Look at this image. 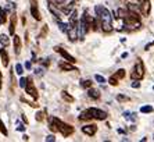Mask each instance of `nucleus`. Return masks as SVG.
Listing matches in <instances>:
<instances>
[{
	"label": "nucleus",
	"instance_id": "1",
	"mask_svg": "<svg viewBox=\"0 0 154 142\" xmlns=\"http://www.w3.org/2000/svg\"><path fill=\"white\" fill-rule=\"evenodd\" d=\"M97 18L100 20V27L104 32H110L112 29V15L104 6H96L94 7Z\"/></svg>",
	"mask_w": 154,
	"mask_h": 142
},
{
	"label": "nucleus",
	"instance_id": "2",
	"mask_svg": "<svg viewBox=\"0 0 154 142\" xmlns=\"http://www.w3.org/2000/svg\"><path fill=\"white\" fill-rule=\"evenodd\" d=\"M50 121H53V123L56 124V127H57V131H60L61 134L64 135V137H69V135L74 132V127H72V125H69V124L64 123V121L58 120V118H56V117H51Z\"/></svg>",
	"mask_w": 154,
	"mask_h": 142
},
{
	"label": "nucleus",
	"instance_id": "3",
	"mask_svg": "<svg viewBox=\"0 0 154 142\" xmlns=\"http://www.w3.org/2000/svg\"><path fill=\"white\" fill-rule=\"evenodd\" d=\"M143 77H144V64L140 58H137V62H136L135 67H133V71H132V78L133 80L140 81Z\"/></svg>",
	"mask_w": 154,
	"mask_h": 142
},
{
	"label": "nucleus",
	"instance_id": "4",
	"mask_svg": "<svg viewBox=\"0 0 154 142\" xmlns=\"http://www.w3.org/2000/svg\"><path fill=\"white\" fill-rule=\"evenodd\" d=\"M88 112L90 113V116H92V118H96V120H106L107 118V113L106 112H103V110L97 109V107H90V109H88Z\"/></svg>",
	"mask_w": 154,
	"mask_h": 142
},
{
	"label": "nucleus",
	"instance_id": "5",
	"mask_svg": "<svg viewBox=\"0 0 154 142\" xmlns=\"http://www.w3.org/2000/svg\"><path fill=\"white\" fill-rule=\"evenodd\" d=\"M25 92L29 95V96H32L33 99H38L39 98V93H38V91H36V88H35V85H33V82H32V80L31 78H28V81H26V85H25Z\"/></svg>",
	"mask_w": 154,
	"mask_h": 142
},
{
	"label": "nucleus",
	"instance_id": "6",
	"mask_svg": "<svg viewBox=\"0 0 154 142\" xmlns=\"http://www.w3.org/2000/svg\"><path fill=\"white\" fill-rule=\"evenodd\" d=\"M54 50L57 52V53H60V55L63 56V57H64L65 60H67V62L72 63V64H74V63L76 62V60H75V57H74V56H71V55H69V53H68V52H67V50H64L63 47H60V46H56V47H54Z\"/></svg>",
	"mask_w": 154,
	"mask_h": 142
},
{
	"label": "nucleus",
	"instance_id": "7",
	"mask_svg": "<svg viewBox=\"0 0 154 142\" xmlns=\"http://www.w3.org/2000/svg\"><path fill=\"white\" fill-rule=\"evenodd\" d=\"M31 15H32L36 21H40V20H42L40 13H39V8H38V3H36V0H31Z\"/></svg>",
	"mask_w": 154,
	"mask_h": 142
},
{
	"label": "nucleus",
	"instance_id": "8",
	"mask_svg": "<svg viewBox=\"0 0 154 142\" xmlns=\"http://www.w3.org/2000/svg\"><path fill=\"white\" fill-rule=\"evenodd\" d=\"M82 132L86 135H89V137H93L97 132V125L96 124H86V125L82 127Z\"/></svg>",
	"mask_w": 154,
	"mask_h": 142
},
{
	"label": "nucleus",
	"instance_id": "9",
	"mask_svg": "<svg viewBox=\"0 0 154 142\" xmlns=\"http://www.w3.org/2000/svg\"><path fill=\"white\" fill-rule=\"evenodd\" d=\"M47 2V7H49V10H50V13L54 15V18L56 20H60L61 18V11L58 10V7H56L53 3H51V0H46Z\"/></svg>",
	"mask_w": 154,
	"mask_h": 142
},
{
	"label": "nucleus",
	"instance_id": "10",
	"mask_svg": "<svg viewBox=\"0 0 154 142\" xmlns=\"http://www.w3.org/2000/svg\"><path fill=\"white\" fill-rule=\"evenodd\" d=\"M139 8H140V11H142L143 15H149L150 14V10H151L150 0H143V2L139 4Z\"/></svg>",
	"mask_w": 154,
	"mask_h": 142
},
{
	"label": "nucleus",
	"instance_id": "11",
	"mask_svg": "<svg viewBox=\"0 0 154 142\" xmlns=\"http://www.w3.org/2000/svg\"><path fill=\"white\" fill-rule=\"evenodd\" d=\"M0 57H2V62H3L4 67H8V63H10V57H8V53L6 52V49H0Z\"/></svg>",
	"mask_w": 154,
	"mask_h": 142
},
{
	"label": "nucleus",
	"instance_id": "12",
	"mask_svg": "<svg viewBox=\"0 0 154 142\" xmlns=\"http://www.w3.org/2000/svg\"><path fill=\"white\" fill-rule=\"evenodd\" d=\"M14 36V52H15V55H20L21 53V38L18 36V35H13Z\"/></svg>",
	"mask_w": 154,
	"mask_h": 142
},
{
	"label": "nucleus",
	"instance_id": "13",
	"mask_svg": "<svg viewBox=\"0 0 154 142\" xmlns=\"http://www.w3.org/2000/svg\"><path fill=\"white\" fill-rule=\"evenodd\" d=\"M58 67H60L61 70H64V71H76V67H74L72 63H69V62H67V63L61 62L60 64H58Z\"/></svg>",
	"mask_w": 154,
	"mask_h": 142
},
{
	"label": "nucleus",
	"instance_id": "14",
	"mask_svg": "<svg viewBox=\"0 0 154 142\" xmlns=\"http://www.w3.org/2000/svg\"><path fill=\"white\" fill-rule=\"evenodd\" d=\"M88 95H89V98H92V99H99L100 98V91L90 87V88H88Z\"/></svg>",
	"mask_w": 154,
	"mask_h": 142
},
{
	"label": "nucleus",
	"instance_id": "15",
	"mask_svg": "<svg viewBox=\"0 0 154 142\" xmlns=\"http://www.w3.org/2000/svg\"><path fill=\"white\" fill-rule=\"evenodd\" d=\"M15 22H17V17H15V14L14 15H11V20H10V35H14V32H15Z\"/></svg>",
	"mask_w": 154,
	"mask_h": 142
},
{
	"label": "nucleus",
	"instance_id": "16",
	"mask_svg": "<svg viewBox=\"0 0 154 142\" xmlns=\"http://www.w3.org/2000/svg\"><path fill=\"white\" fill-rule=\"evenodd\" d=\"M61 98L64 99L65 102H68V103H72V102H74V100H75V99L72 98V96L68 93V92H65V91H63V92H61Z\"/></svg>",
	"mask_w": 154,
	"mask_h": 142
},
{
	"label": "nucleus",
	"instance_id": "17",
	"mask_svg": "<svg viewBox=\"0 0 154 142\" xmlns=\"http://www.w3.org/2000/svg\"><path fill=\"white\" fill-rule=\"evenodd\" d=\"M0 43H2V46H3V47H6V46H8V45H10V39H8L7 35H4V33H2V35H0Z\"/></svg>",
	"mask_w": 154,
	"mask_h": 142
},
{
	"label": "nucleus",
	"instance_id": "18",
	"mask_svg": "<svg viewBox=\"0 0 154 142\" xmlns=\"http://www.w3.org/2000/svg\"><path fill=\"white\" fill-rule=\"evenodd\" d=\"M57 24H58V27H60V29L63 31V32H65L67 33V31L69 29V25L68 24H65V22H63V21H60V20H57Z\"/></svg>",
	"mask_w": 154,
	"mask_h": 142
},
{
	"label": "nucleus",
	"instance_id": "19",
	"mask_svg": "<svg viewBox=\"0 0 154 142\" xmlns=\"http://www.w3.org/2000/svg\"><path fill=\"white\" fill-rule=\"evenodd\" d=\"M125 75H126V73H125V70H124V68H119L118 71L114 74V77H115V78H118V80H122V78H125Z\"/></svg>",
	"mask_w": 154,
	"mask_h": 142
},
{
	"label": "nucleus",
	"instance_id": "20",
	"mask_svg": "<svg viewBox=\"0 0 154 142\" xmlns=\"http://www.w3.org/2000/svg\"><path fill=\"white\" fill-rule=\"evenodd\" d=\"M79 120H92V116H90V113L86 110V112H83V113L79 116Z\"/></svg>",
	"mask_w": 154,
	"mask_h": 142
},
{
	"label": "nucleus",
	"instance_id": "21",
	"mask_svg": "<svg viewBox=\"0 0 154 142\" xmlns=\"http://www.w3.org/2000/svg\"><path fill=\"white\" fill-rule=\"evenodd\" d=\"M151 112H153L151 106H142L140 107V113H151Z\"/></svg>",
	"mask_w": 154,
	"mask_h": 142
},
{
	"label": "nucleus",
	"instance_id": "22",
	"mask_svg": "<svg viewBox=\"0 0 154 142\" xmlns=\"http://www.w3.org/2000/svg\"><path fill=\"white\" fill-rule=\"evenodd\" d=\"M81 87H82V88H86V89H88V88L92 87V81H90V80H83V81H81Z\"/></svg>",
	"mask_w": 154,
	"mask_h": 142
},
{
	"label": "nucleus",
	"instance_id": "23",
	"mask_svg": "<svg viewBox=\"0 0 154 142\" xmlns=\"http://www.w3.org/2000/svg\"><path fill=\"white\" fill-rule=\"evenodd\" d=\"M94 80H96L99 84H106V78H104L103 75H100V74H96V75H94Z\"/></svg>",
	"mask_w": 154,
	"mask_h": 142
},
{
	"label": "nucleus",
	"instance_id": "24",
	"mask_svg": "<svg viewBox=\"0 0 154 142\" xmlns=\"http://www.w3.org/2000/svg\"><path fill=\"white\" fill-rule=\"evenodd\" d=\"M117 100H118V102H121V103H124V102H128L129 100V98L128 96H125V95H117Z\"/></svg>",
	"mask_w": 154,
	"mask_h": 142
},
{
	"label": "nucleus",
	"instance_id": "25",
	"mask_svg": "<svg viewBox=\"0 0 154 142\" xmlns=\"http://www.w3.org/2000/svg\"><path fill=\"white\" fill-rule=\"evenodd\" d=\"M15 73H17L18 75H22V74H24V67H22L20 63L15 64Z\"/></svg>",
	"mask_w": 154,
	"mask_h": 142
},
{
	"label": "nucleus",
	"instance_id": "26",
	"mask_svg": "<svg viewBox=\"0 0 154 142\" xmlns=\"http://www.w3.org/2000/svg\"><path fill=\"white\" fill-rule=\"evenodd\" d=\"M0 18H2V21H3V24L6 21H7V13H6V11L3 10V8L0 7Z\"/></svg>",
	"mask_w": 154,
	"mask_h": 142
},
{
	"label": "nucleus",
	"instance_id": "27",
	"mask_svg": "<svg viewBox=\"0 0 154 142\" xmlns=\"http://www.w3.org/2000/svg\"><path fill=\"white\" fill-rule=\"evenodd\" d=\"M108 84L112 85V87H117V85H118V78H115L114 75L110 77V80H108Z\"/></svg>",
	"mask_w": 154,
	"mask_h": 142
},
{
	"label": "nucleus",
	"instance_id": "28",
	"mask_svg": "<svg viewBox=\"0 0 154 142\" xmlns=\"http://www.w3.org/2000/svg\"><path fill=\"white\" fill-rule=\"evenodd\" d=\"M0 132L3 135H8V131H7V128H6V125L3 124V121L0 120Z\"/></svg>",
	"mask_w": 154,
	"mask_h": 142
},
{
	"label": "nucleus",
	"instance_id": "29",
	"mask_svg": "<svg viewBox=\"0 0 154 142\" xmlns=\"http://www.w3.org/2000/svg\"><path fill=\"white\" fill-rule=\"evenodd\" d=\"M35 117H36V121H43V118H45V112H38Z\"/></svg>",
	"mask_w": 154,
	"mask_h": 142
},
{
	"label": "nucleus",
	"instance_id": "30",
	"mask_svg": "<svg viewBox=\"0 0 154 142\" xmlns=\"http://www.w3.org/2000/svg\"><path fill=\"white\" fill-rule=\"evenodd\" d=\"M26 81H28V78H24V77H22L21 80H20V87H21V88H25Z\"/></svg>",
	"mask_w": 154,
	"mask_h": 142
},
{
	"label": "nucleus",
	"instance_id": "31",
	"mask_svg": "<svg viewBox=\"0 0 154 142\" xmlns=\"http://www.w3.org/2000/svg\"><path fill=\"white\" fill-rule=\"evenodd\" d=\"M47 31H49V28H47V25H45L43 27V31L40 32V38H45V35L47 33Z\"/></svg>",
	"mask_w": 154,
	"mask_h": 142
},
{
	"label": "nucleus",
	"instance_id": "32",
	"mask_svg": "<svg viewBox=\"0 0 154 142\" xmlns=\"http://www.w3.org/2000/svg\"><path fill=\"white\" fill-rule=\"evenodd\" d=\"M140 87V82L137 80H133V82H132V88H139Z\"/></svg>",
	"mask_w": 154,
	"mask_h": 142
},
{
	"label": "nucleus",
	"instance_id": "33",
	"mask_svg": "<svg viewBox=\"0 0 154 142\" xmlns=\"http://www.w3.org/2000/svg\"><path fill=\"white\" fill-rule=\"evenodd\" d=\"M46 141L47 142H54L56 141V137H54V135H49V137L46 138Z\"/></svg>",
	"mask_w": 154,
	"mask_h": 142
},
{
	"label": "nucleus",
	"instance_id": "34",
	"mask_svg": "<svg viewBox=\"0 0 154 142\" xmlns=\"http://www.w3.org/2000/svg\"><path fill=\"white\" fill-rule=\"evenodd\" d=\"M17 131H21V132H24V131H25V127H24L22 124H18V127H17Z\"/></svg>",
	"mask_w": 154,
	"mask_h": 142
},
{
	"label": "nucleus",
	"instance_id": "35",
	"mask_svg": "<svg viewBox=\"0 0 154 142\" xmlns=\"http://www.w3.org/2000/svg\"><path fill=\"white\" fill-rule=\"evenodd\" d=\"M31 67H32L31 62H26V63H25V68H26V70H31Z\"/></svg>",
	"mask_w": 154,
	"mask_h": 142
},
{
	"label": "nucleus",
	"instance_id": "36",
	"mask_svg": "<svg viewBox=\"0 0 154 142\" xmlns=\"http://www.w3.org/2000/svg\"><path fill=\"white\" fill-rule=\"evenodd\" d=\"M54 2H56V3H58V4H63L65 0H54Z\"/></svg>",
	"mask_w": 154,
	"mask_h": 142
},
{
	"label": "nucleus",
	"instance_id": "37",
	"mask_svg": "<svg viewBox=\"0 0 154 142\" xmlns=\"http://www.w3.org/2000/svg\"><path fill=\"white\" fill-rule=\"evenodd\" d=\"M22 139H24V141H28L29 137H28V135H24V137H22Z\"/></svg>",
	"mask_w": 154,
	"mask_h": 142
},
{
	"label": "nucleus",
	"instance_id": "38",
	"mask_svg": "<svg viewBox=\"0 0 154 142\" xmlns=\"http://www.w3.org/2000/svg\"><path fill=\"white\" fill-rule=\"evenodd\" d=\"M122 58H125V57H128V53H122V56H121Z\"/></svg>",
	"mask_w": 154,
	"mask_h": 142
},
{
	"label": "nucleus",
	"instance_id": "39",
	"mask_svg": "<svg viewBox=\"0 0 154 142\" xmlns=\"http://www.w3.org/2000/svg\"><path fill=\"white\" fill-rule=\"evenodd\" d=\"M22 120L25 121V124H26V123H28V120H26V117H25V116H24V114H22Z\"/></svg>",
	"mask_w": 154,
	"mask_h": 142
},
{
	"label": "nucleus",
	"instance_id": "40",
	"mask_svg": "<svg viewBox=\"0 0 154 142\" xmlns=\"http://www.w3.org/2000/svg\"><path fill=\"white\" fill-rule=\"evenodd\" d=\"M0 89H2V71H0Z\"/></svg>",
	"mask_w": 154,
	"mask_h": 142
},
{
	"label": "nucleus",
	"instance_id": "41",
	"mask_svg": "<svg viewBox=\"0 0 154 142\" xmlns=\"http://www.w3.org/2000/svg\"><path fill=\"white\" fill-rule=\"evenodd\" d=\"M2 24H3V21H2V18H0V25H2Z\"/></svg>",
	"mask_w": 154,
	"mask_h": 142
},
{
	"label": "nucleus",
	"instance_id": "42",
	"mask_svg": "<svg viewBox=\"0 0 154 142\" xmlns=\"http://www.w3.org/2000/svg\"><path fill=\"white\" fill-rule=\"evenodd\" d=\"M153 91H154V87H153Z\"/></svg>",
	"mask_w": 154,
	"mask_h": 142
}]
</instances>
